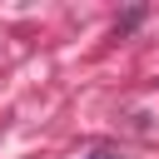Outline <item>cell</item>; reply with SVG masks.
Returning a JSON list of instances; mask_svg holds the SVG:
<instances>
[{
    "mask_svg": "<svg viewBox=\"0 0 159 159\" xmlns=\"http://www.w3.org/2000/svg\"><path fill=\"white\" fill-rule=\"evenodd\" d=\"M89 159H119V154H114V149H99V154H89Z\"/></svg>",
    "mask_w": 159,
    "mask_h": 159,
    "instance_id": "6da1fadb",
    "label": "cell"
}]
</instances>
